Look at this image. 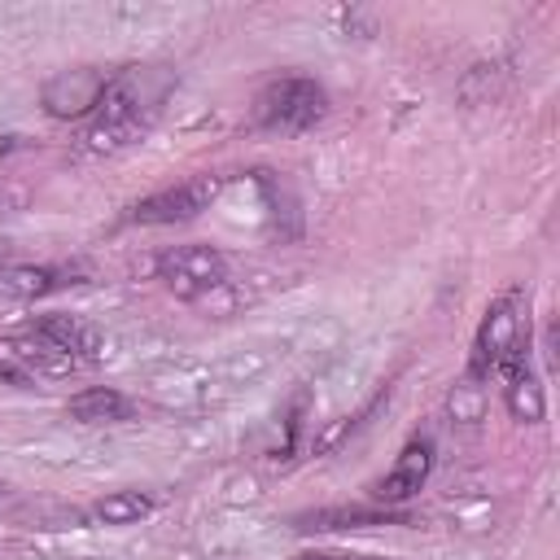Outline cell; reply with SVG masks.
<instances>
[{
    "label": "cell",
    "mask_w": 560,
    "mask_h": 560,
    "mask_svg": "<svg viewBox=\"0 0 560 560\" xmlns=\"http://www.w3.org/2000/svg\"><path fill=\"white\" fill-rule=\"evenodd\" d=\"M223 179L219 175H192L175 188H162V192H149L140 197L131 210H127V223H144V228H166V223H188L197 219L201 210H210V201L219 197Z\"/></svg>",
    "instance_id": "4"
},
{
    "label": "cell",
    "mask_w": 560,
    "mask_h": 560,
    "mask_svg": "<svg viewBox=\"0 0 560 560\" xmlns=\"http://www.w3.org/2000/svg\"><path fill=\"white\" fill-rule=\"evenodd\" d=\"M158 280L184 298V302H197L214 289H223L228 280V258L214 249V245H175L158 258Z\"/></svg>",
    "instance_id": "3"
},
{
    "label": "cell",
    "mask_w": 560,
    "mask_h": 560,
    "mask_svg": "<svg viewBox=\"0 0 560 560\" xmlns=\"http://www.w3.org/2000/svg\"><path fill=\"white\" fill-rule=\"evenodd\" d=\"M22 149V136H0V162L9 158V153H18Z\"/></svg>",
    "instance_id": "13"
},
{
    "label": "cell",
    "mask_w": 560,
    "mask_h": 560,
    "mask_svg": "<svg viewBox=\"0 0 560 560\" xmlns=\"http://www.w3.org/2000/svg\"><path fill=\"white\" fill-rule=\"evenodd\" d=\"M0 494H4V481H0Z\"/></svg>",
    "instance_id": "15"
},
{
    "label": "cell",
    "mask_w": 560,
    "mask_h": 560,
    "mask_svg": "<svg viewBox=\"0 0 560 560\" xmlns=\"http://www.w3.org/2000/svg\"><path fill=\"white\" fill-rule=\"evenodd\" d=\"M298 560H359V556H324V551H306V556H298Z\"/></svg>",
    "instance_id": "14"
},
{
    "label": "cell",
    "mask_w": 560,
    "mask_h": 560,
    "mask_svg": "<svg viewBox=\"0 0 560 560\" xmlns=\"http://www.w3.org/2000/svg\"><path fill=\"white\" fill-rule=\"evenodd\" d=\"M368 525H402V512H389V508H311V512L293 516V529H302V534L368 529Z\"/></svg>",
    "instance_id": "8"
},
{
    "label": "cell",
    "mask_w": 560,
    "mask_h": 560,
    "mask_svg": "<svg viewBox=\"0 0 560 560\" xmlns=\"http://www.w3.org/2000/svg\"><path fill=\"white\" fill-rule=\"evenodd\" d=\"M149 512H153V499L140 494V490H114V494H105V499L92 503V516L101 525H136Z\"/></svg>",
    "instance_id": "12"
},
{
    "label": "cell",
    "mask_w": 560,
    "mask_h": 560,
    "mask_svg": "<svg viewBox=\"0 0 560 560\" xmlns=\"http://www.w3.org/2000/svg\"><path fill=\"white\" fill-rule=\"evenodd\" d=\"M503 402H508L512 420H525V424H538V420L547 416L542 385H538V376H534L529 368H525V372H516V376L503 385Z\"/></svg>",
    "instance_id": "11"
},
{
    "label": "cell",
    "mask_w": 560,
    "mask_h": 560,
    "mask_svg": "<svg viewBox=\"0 0 560 560\" xmlns=\"http://www.w3.org/2000/svg\"><path fill=\"white\" fill-rule=\"evenodd\" d=\"M35 332H39V337H48L52 346H61L66 354H74L79 363H96V359L105 354L101 332H96L92 324L74 319V315H44V319L35 324Z\"/></svg>",
    "instance_id": "9"
},
{
    "label": "cell",
    "mask_w": 560,
    "mask_h": 560,
    "mask_svg": "<svg viewBox=\"0 0 560 560\" xmlns=\"http://www.w3.org/2000/svg\"><path fill=\"white\" fill-rule=\"evenodd\" d=\"M136 402L109 385H92V389H79L70 402H66V416L79 420V424H118V420H131Z\"/></svg>",
    "instance_id": "10"
},
{
    "label": "cell",
    "mask_w": 560,
    "mask_h": 560,
    "mask_svg": "<svg viewBox=\"0 0 560 560\" xmlns=\"http://www.w3.org/2000/svg\"><path fill=\"white\" fill-rule=\"evenodd\" d=\"M429 472H433V442L429 438H411L407 446H402V455L394 459V468L376 481V499H381V508H389V503H407L411 494H420V486L429 481Z\"/></svg>",
    "instance_id": "6"
},
{
    "label": "cell",
    "mask_w": 560,
    "mask_h": 560,
    "mask_svg": "<svg viewBox=\"0 0 560 560\" xmlns=\"http://www.w3.org/2000/svg\"><path fill=\"white\" fill-rule=\"evenodd\" d=\"M105 83H109V74L101 66H70V70H57L39 88V105L48 118H61V122L92 118L105 96Z\"/></svg>",
    "instance_id": "5"
},
{
    "label": "cell",
    "mask_w": 560,
    "mask_h": 560,
    "mask_svg": "<svg viewBox=\"0 0 560 560\" xmlns=\"http://www.w3.org/2000/svg\"><path fill=\"white\" fill-rule=\"evenodd\" d=\"M70 271L66 267H44V262H9L0 267V306H22V302H35L61 284H74L66 280Z\"/></svg>",
    "instance_id": "7"
},
{
    "label": "cell",
    "mask_w": 560,
    "mask_h": 560,
    "mask_svg": "<svg viewBox=\"0 0 560 560\" xmlns=\"http://www.w3.org/2000/svg\"><path fill=\"white\" fill-rule=\"evenodd\" d=\"M171 92H175L171 66H127V70L109 74L83 144L92 153H114V149L136 144L153 127V118L162 114Z\"/></svg>",
    "instance_id": "1"
},
{
    "label": "cell",
    "mask_w": 560,
    "mask_h": 560,
    "mask_svg": "<svg viewBox=\"0 0 560 560\" xmlns=\"http://www.w3.org/2000/svg\"><path fill=\"white\" fill-rule=\"evenodd\" d=\"M328 109V92L306 79V74H289V79H276L258 92L254 101V122L262 131H280V136H293V131H306L324 118Z\"/></svg>",
    "instance_id": "2"
}]
</instances>
